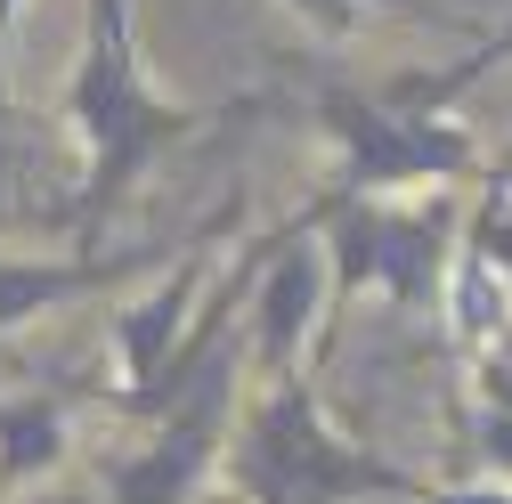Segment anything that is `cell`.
<instances>
[{"instance_id":"6da1fadb","label":"cell","mask_w":512,"mask_h":504,"mask_svg":"<svg viewBox=\"0 0 512 504\" xmlns=\"http://www.w3.org/2000/svg\"><path fill=\"white\" fill-rule=\"evenodd\" d=\"M57 114L82 139V187L57 212L74 228V252H98L106 220L139 196V179L163 163V147L204 131V106H179L147 82L131 0H82V66L57 90Z\"/></svg>"},{"instance_id":"7a4b0ae2","label":"cell","mask_w":512,"mask_h":504,"mask_svg":"<svg viewBox=\"0 0 512 504\" xmlns=\"http://www.w3.org/2000/svg\"><path fill=\"white\" fill-rule=\"evenodd\" d=\"M220 464L236 472V488H244L252 504H366V496H407V504H423V496H431L423 472L358 448L350 431L326 423L309 366L269 374V391L228 423V456H220Z\"/></svg>"},{"instance_id":"3957f363","label":"cell","mask_w":512,"mask_h":504,"mask_svg":"<svg viewBox=\"0 0 512 504\" xmlns=\"http://www.w3.org/2000/svg\"><path fill=\"white\" fill-rule=\"evenodd\" d=\"M309 114L334 139V187L326 196L391 204L407 187H447V179L480 171V139L456 114H399V106H382V98H366L350 82H317Z\"/></svg>"},{"instance_id":"277c9868","label":"cell","mask_w":512,"mask_h":504,"mask_svg":"<svg viewBox=\"0 0 512 504\" xmlns=\"http://www.w3.org/2000/svg\"><path fill=\"white\" fill-rule=\"evenodd\" d=\"M317 228L334 244V318L358 293H391L399 309H439L447 236H456V196L431 204H374V196H317Z\"/></svg>"},{"instance_id":"5b68a950","label":"cell","mask_w":512,"mask_h":504,"mask_svg":"<svg viewBox=\"0 0 512 504\" xmlns=\"http://www.w3.org/2000/svg\"><path fill=\"white\" fill-rule=\"evenodd\" d=\"M236 228H244V187H228V196L204 212V228L179 236L163 285L114 318V374L74 383V399H98V407H114V415H131V407L163 383V366H171L179 342H187V318H196V293H204V277H212V252H220Z\"/></svg>"},{"instance_id":"8992f818","label":"cell","mask_w":512,"mask_h":504,"mask_svg":"<svg viewBox=\"0 0 512 504\" xmlns=\"http://www.w3.org/2000/svg\"><path fill=\"white\" fill-rule=\"evenodd\" d=\"M244 309H252L244 358H261L269 374L309 366L301 342H309V326H317V309H326V252H317V228H301V236L277 244V261L261 269V285H252Z\"/></svg>"},{"instance_id":"52a82bcc","label":"cell","mask_w":512,"mask_h":504,"mask_svg":"<svg viewBox=\"0 0 512 504\" xmlns=\"http://www.w3.org/2000/svg\"><path fill=\"white\" fill-rule=\"evenodd\" d=\"M171 252L179 244H163V236H131V244H114V252H74V261H9V252H0V334L49 318L57 301L106 293L122 277H139L147 261H171Z\"/></svg>"},{"instance_id":"ba28073f","label":"cell","mask_w":512,"mask_h":504,"mask_svg":"<svg viewBox=\"0 0 512 504\" xmlns=\"http://www.w3.org/2000/svg\"><path fill=\"white\" fill-rule=\"evenodd\" d=\"M74 448V399L66 391H25V399H0V496L57 472Z\"/></svg>"},{"instance_id":"9c48e42d","label":"cell","mask_w":512,"mask_h":504,"mask_svg":"<svg viewBox=\"0 0 512 504\" xmlns=\"http://www.w3.org/2000/svg\"><path fill=\"white\" fill-rule=\"evenodd\" d=\"M512 326V277L488 261V252H447V334H456L464 358H488L496 334Z\"/></svg>"},{"instance_id":"30bf717a","label":"cell","mask_w":512,"mask_h":504,"mask_svg":"<svg viewBox=\"0 0 512 504\" xmlns=\"http://www.w3.org/2000/svg\"><path fill=\"white\" fill-rule=\"evenodd\" d=\"M293 9H301V25H309L317 41H350V25H358L366 9H407V17H423V25H464V17L431 9V0H293Z\"/></svg>"},{"instance_id":"8fae6325","label":"cell","mask_w":512,"mask_h":504,"mask_svg":"<svg viewBox=\"0 0 512 504\" xmlns=\"http://www.w3.org/2000/svg\"><path fill=\"white\" fill-rule=\"evenodd\" d=\"M423 504H512V480H431Z\"/></svg>"},{"instance_id":"7c38bea8","label":"cell","mask_w":512,"mask_h":504,"mask_svg":"<svg viewBox=\"0 0 512 504\" xmlns=\"http://www.w3.org/2000/svg\"><path fill=\"white\" fill-rule=\"evenodd\" d=\"M17 220V155H9V122H0V228Z\"/></svg>"},{"instance_id":"4fadbf2b","label":"cell","mask_w":512,"mask_h":504,"mask_svg":"<svg viewBox=\"0 0 512 504\" xmlns=\"http://www.w3.org/2000/svg\"><path fill=\"white\" fill-rule=\"evenodd\" d=\"M480 423H488V439H480V448H488V464H512V415H496V407H488Z\"/></svg>"},{"instance_id":"5bb4252c","label":"cell","mask_w":512,"mask_h":504,"mask_svg":"<svg viewBox=\"0 0 512 504\" xmlns=\"http://www.w3.org/2000/svg\"><path fill=\"white\" fill-rule=\"evenodd\" d=\"M41 504H98V496H41Z\"/></svg>"}]
</instances>
